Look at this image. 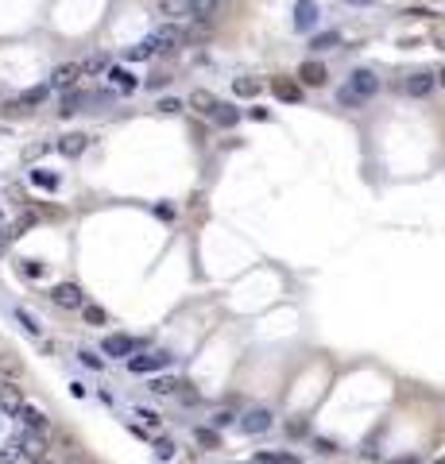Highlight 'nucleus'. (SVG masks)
Wrapping results in <instances>:
<instances>
[{"label":"nucleus","instance_id":"nucleus-1","mask_svg":"<svg viewBox=\"0 0 445 464\" xmlns=\"http://www.w3.org/2000/svg\"><path fill=\"white\" fill-rule=\"evenodd\" d=\"M376 93H380V78H376L372 70H352L349 74V86L337 93V101H341L345 109H360V105L372 101Z\"/></svg>","mask_w":445,"mask_h":464},{"label":"nucleus","instance_id":"nucleus-2","mask_svg":"<svg viewBox=\"0 0 445 464\" xmlns=\"http://www.w3.org/2000/svg\"><path fill=\"white\" fill-rule=\"evenodd\" d=\"M128 368L136 371V376H151V371H163L171 368V352H132L128 356Z\"/></svg>","mask_w":445,"mask_h":464},{"label":"nucleus","instance_id":"nucleus-3","mask_svg":"<svg viewBox=\"0 0 445 464\" xmlns=\"http://www.w3.org/2000/svg\"><path fill=\"white\" fill-rule=\"evenodd\" d=\"M51 302L59 306V310H81V306H86V294H81V286H74V283H59L51 290Z\"/></svg>","mask_w":445,"mask_h":464},{"label":"nucleus","instance_id":"nucleus-4","mask_svg":"<svg viewBox=\"0 0 445 464\" xmlns=\"http://www.w3.org/2000/svg\"><path fill=\"white\" fill-rule=\"evenodd\" d=\"M275 426V414L267 410V406H255V410H248L241 418V429L244 434H267V429Z\"/></svg>","mask_w":445,"mask_h":464},{"label":"nucleus","instance_id":"nucleus-5","mask_svg":"<svg viewBox=\"0 0 445 464\" xmlns=\"http://www.w3.org/2000/svg\"><path fill=\"white\" fill-rule=\"evenodd\" d=\"M101 352L105 356H132V352H139V341L136 337H128V333H112V337H105V344H101Z\"/></svg>","mask_w":445,"mask_h":464},{"label":"nucleus","instance_id":"nucleus-6","mask_svg":"<svg viewBox=\"0 0 445 464\" xmlns=\"http://www.w3.org/2000/svg\"><path fill=\"white\" fill-rule=\"evenodd\" d=\"M434 81L438 78H434L430 70H415V74H407V81H403V93L407 97H426L434 89Z\"/></svg>","mask_w":445,"mask_h":464},{"label":"nucleus","instance_id":"nucleus-7","mask_svg":"<svg viewBox=\"0 0 445 464\" xmlns=\"http://www.w3.org/2000/svg\"><path fill=\"white\" fill-rule=\"evenodd\" d=\"M151 39H155V51H175L178 43H186V31L178 28V23H167V28H159Z\"/></svg>","mask_w":445,"mask_h":464},{"label":"nucleus","instance_id":"nucleus-8","mask_svg":"<svg viewBox=\"0 0 445 464\" xmlns=\"http://www.w3.org/2000/svg\"><path fill=\"white\" fill-rule=\"evenodd\" d=\"M314 23H318V4L314 0H299V4H294V28L314 31Z\"/></svg>","mask_w":445,"mask_h":464},{"label":"nucleus","instance_id":"nucleus-9","mask_svg":"<svg viewBox=\"0 0 445 464\" xmlns=\"http://www.w3.org/2000/svg\"><path fill=\"white\" fill-rule=\"evenodd\" d=\"M78 78H81V66L78 62H66V66H59V70L51 74V86L54 89H74V86H78Z\"/></svg>","mask_w":445,"mask_h":464},{"label":"nucleus","instance_id":"nucleus-10","mask_svg":"<svg viewBox=\"0 0 445 464\" xmlns=\"http://www.w3.org/2000/svg\"><path fill=\"white\" fill-rule=\"evenodd\" d=\"M299 78H302V86H325L329 70L318 62V58H310V62H302V66H299Z\"/></svg>","mask_w":445,"mask_h":464},{"label":"nucleus","instance_id":"nucleus-11","mask_svg":"<svg viewBox=\"0 0 445 464\" xmlns=\"http://www.w3.org/2000/svg\"><path fill=\"white\" fill-rule=\"evenodd\" d=\"M86 147H89V136H81V132H70V136L59 139V151L66 155V159H78Z\"/></svg>","mask_w":445,"mask_h":464},{"label":"nucleus","instance_id":"nucleus-12","mask_svg":"<svg viewBox=\"0 0 445 464\" xmlns=\"http://www.w3.org/2000/svg\"><path fill=\"white\" fill-rule=\"evenodd\" d=\"M23 406V395H20V387H12L8 379H0V410H20Z\"/></svg>","mask_w":445,"mask_h":464},{"label":"nucleus","instance_id":"nucleus-13","mask_svg":"<svg viewBox=\"0 0 445 464\" xmlns=\"http://www.w3.org/2000/svg\"><path fill=\"white\" fill-rule=\"evenodd\" d=\"M271 89H275V97H279V101H287V105H299L302 101V89L294 86V81H287V78H275V81H271Z\"/></svg>","mask_w":445,"mask_h":464},{"label":"nucleus","instance_id":"nucleus-14","mask_svg":"<svg viewBox=\"0 0 445 464\" xmlns=\"http://www.w3.org/2000/svg\"><path fill=\"white\" fill-rule=\"evenodd\" d=\"M93 101H105V97H93V93H78V89H74V93H66L62 97V116H70V112H78L81 105H93Z\"/></svg>","mask_w":445,"mask_h":464},{"label":"nucleus","instance_id":"nucleus-15","mask_svg":"<svg viewBox=\"0 0 445 464\" xmlns=\"http://www.w3.org/2000/svg\"><path fill=\"white\" fill-rule=\"evenodd\" d=\"M20 449H23V457H28V460H39V457L47 453V445H43V437H39L35 429H31V434H23V437H20Z\"/></svg>","mask_w":445,"mask_h":464},{"label":"nucleus","instance_id":"nucleus-16","mask_svg":"<svg viewBox=\"0 0 445 464\" xmlns=\"http://www.w3.org/2000/svg\"><path fill=\"white\" fill-rule=\"evenodd\" d=\"M16 414H20V418H23V426H28V429H35V434H43V429H47V414H43V410H35V406H28V402H23Z\"/></svg>","mask_w":445,"mask_h":464},{"label":"nucleus","instance_id":"nucleus-17","mask_svg":"<svg viewBox=\"0 0 445 464\" xmlns=\"http://www.w3.org/2000/svg\"><path fill=\"white\" fill-rule=\"evenodd\" d=\"M209 116L221 124V128H233V124L241 120V109H236V105H221V101H217V105H213V112H209Z\"/></svg>","mask_w":445,"mask_h":464},{"label":"nucleus","instance_id":"nucleus-18","mask_svg":"<svg viewBox=\"0 0 445 464\" xmlns=\"http://www.w3.org/2000/svg\"><path fill=\"white\" fill-rule=\"evenodd\" d=\"M109 81H112V86H117V89H120V93H132V89H136V86H139V81H136V78H132V74H128V70H120V66H112V70H109Z\"/></svg>","mask_w":445,"mask_h":464},{"label":"nucleus","instance_id":"nucleus-19","mask_svg":"<svg viewBox=\"0 0 445 464\" xmlns=\"http://www.w3.org/2000/svg\"><path fill=\"white\" fill-rule=\"evenodd\" d=\"M43 97H47V86H35V89H28L23 97H16L12 109H31V105H43Z\"/></svg>","mask_w":445,"mask_h":464},{"label":"nucleus","instance_id":"nucleus-20","mask_svg":"<svg viewBox=\"0 0 445 464\" xmlns=\"http://www.w3.org/2000/svg\"><path fill=\"white\" fill-rule=\"evenodd\" d=\"M163 16H171V20H183V16H190V0H159Z\"/></svg>","mask_w":445,"mask_h":464},{"label":"nucleus","instance_id":"nucleus-21","mask_svg":"<svg viewBox=\"0 0 445 464\" xmlns=\"http://www.w3.org/2000/svg\"><path fill=\"white\" fill-rule=\"evenodd\" d=\"M151 54H155V39H144V43H136V47L125 51L128 62H144V58H151Z\"/></svg>","mask_w":445,"mask_h":464},{"label":"nucleus","instance_id":"nucleus-22","mask_svg":"<svg viewBox=\"0 0 445 464\" xmlns=\"http://www.w3.org/2000/svg\"><path fill=\"white\" fill-rule=\"evenodd\" d=\"M255 464H299L294 453H255Z\"/></svg>","mask_w":445,"mask_h":464},{"label":"nucleus","instance_id":"nucleus-23","mask_svg":"<svg viewBox=\"0 0 445 464\" xmlns=\"http://www.w3.org/2000/svg\"><path fill=\"white\" fill-rule=\"evenodd\" d=\"M190 105H194L197 112H205V116H209V112H213V105H217V97H213V93H205V89H197V93L190 97Z\"/></svg>","mask_w":445,"mask_h":464},{"label":"nucleus","instance_id":"nucleus-24","mask_svg":"<svg viewBox=\"0 0 445 464\" xmlns=\"http://www.w3.org/2000/svg\"><path fill=\"white\" fill-rule=\"evenodd\" d=\"M16 321H20V325L28 329L31 337H39V333H43V325H39V321H35V313H28V310H23V306H20V310H16Z\"/></svg>","mask_w":445,"mask_h":464},{"label":"nucleus","instance_id":"nucleus-25","mask_svg":"<svg viewBox=\"0 0 445 464\" xmlns=\"http://www.w3.org/2000/svg\"><path fill=\"white\" fill-rule=\"evenodd\" d=\"M0 460L4 464H16V460H28L23 457V449H20V437H16V441H8L4 449H0Z\"/></svg>","mask_w":445,"mask_h":464},{"label":"nucleus","instance_id":"nucleus-26","mask_svg":"<svg viewBox=\"0 0 445 464\" xmlns=\"http://www.w3.org/2000/svg\"><path fill=\"white\" fill-rule=\"evenodd\" d=\"M31 182L43 190H59V174H51V170H31Z\"/></svg>","mask_w":445,"mask_h":464},{"label":"nucleus","instance_id":"nucleus-27","mask_svg":"<svg viewBox=\"0 0 445 464\" xmlns=\"http://www.w3.org/2000/svg\"><path fill=\"white\" fill-rule=\"evenodd\" d=\"M81 66V78H86V74H101L105 66H109V58L105 54H93V58H86V62H78Z\"/></svg>","mask_w":445,"mask_h":464},{"label":"nucleus","instance_id":"nucleus-28","mask_svg":"<svg viewBox=\"0 0 445 464\" xmlns=\"http://www.w3.org/2000/svg\"><path fill=\"white\" fill-rule=\"evenodd\" d=\"M236 93H241V97H255V93H260V89H263V81H255V78H241V81H236Z\"/></svg>","mask_w":445,"mask_h":464},{"label":"nucleus","instance_id":"nucleus-29","mask_svg":"<svg viewBox=\"0 0 445 464\" xmlns=\"http://www.w3.org/2000/svg\"><path fill=\"white\" fill-rule=\"evenodd\" d=\"M81 313H86L89 325H105V310L101 306H81Z\"/></svg>","mask_w":445,"mask_h":464},{"label":"nucleus","instance_id":"nucleus-30","mask_svg":"<svg viewBox=\"0 0 445 464\" xmlns=\"http://www.w3.org/2000/svg\"><path fill=\"white\" fill-rule=\"evenodd\" d=\"M175 453H178L175 441H159V445H155V457H159V460H175Z\"/></svg>","mask_w":445,"mask_h":464},{"label":"nucleus","instance_id":"nucleus-31","mask_svg":"<svg viewBox=\"0 0 445 464\" xmlns=\"http://www.w3.org/2000/svg\"><path fill=\"white\" fill-rule=\"evenodd\" d=\"M337 39H341V35H333V31H329V35H318L314 39V51H329V47H337Z\"/></svg>","mask_w":445,"mask_h":464},{"label":"nucleus","instance_id":"nucleus-32","mask_svg":"<svg viewBox=\"0 0 445 464\" xmlns=\"http://www.w3.org/2000/svg\"><path fill=\"white\" fill-rule=\"evenodd\" d=\"M78 356H81V364H86V368H93V371L105 368V360H101V356H93V352H78Z\"/></svg>","mask_w":445,"mask_h":464},{"label":"nucleus","instance_id":"nucleus-33","mask_svg":"<svg viewBox=\"0 0 445 464\" xmlns=\"http://www.w3.org/2000/svg\"><path fill=\"white\" fill-rule=\"evenodd\" d=\"M183 109V101L178 97H167V101H159V112H178Z\"/></svg>","mask_w":445,"mask_h":464},{"label":"nucleus","instance_id":"nucleus-34","mask_svg":"<svg viewBox=\"0 0 445 464\" xmlns=\"http://www.w3.org/2000/svg\"><path fill=\"white\" fill-rule=\"evenodd\" d=\"M151 391H155V395H167V391H175V383H171V379H155Z\"/></svg>","mask_w":445,"mask_h":464},{"label":"nucleus","instance_id":"nucleus-35","mask_svg":"<svg viewBox=\"0 0 445 464\" xmlns=\"http://www.w3.org/2000/svg\"><path fill=\"white\" fill-rule=\"evenodd\" d=\"M136 418H144V426H159V414L155 410H136Z\"/></svg>","mask_w":445,"mask_h":464},{"label":"nucleus","instance_id":"nucleus-36","mask_svg":"<svg viewBox=\"0 0 445 464\" xmlns=\"http://www.w3.org/2000/svg\"><path fill=\"white\" fill-rule=\"evenodd\" d=\"M434 78H438V81H441V86H445V66H441V74H434Z\"/></svg>","mask_w":445,"mask_h":464},{"label":"nucleus","instance_id":"nucleus-37","mask_svg":"<svg viewBox=\"0 0 445 464\" xmlns=\"http://www.w3.org/2000/svg\"><path fill=\"white\" fill-rule=\"evenodd\" d=\"M349 4H372V0H349Z\"/></svg>","mask_w":445,"mask_h":464},{"label":"nucleus","instance_id":"nucleus-38","mask_svg":"<svg viewBox=\"0 0 445 464\" xmlns=\"http://www.w3.org/2000/svg\"><path fill=\"white\" fill-rule=\"evenodd\" d=\"M31 464H47V460H43V457H39V460H31Z\"/></svg>","mask_w":445,"mask_h":464},{"label":"nucleus","instance_id":"nucleus-39","mask_svg":"<svg viewBox=\"0 0 445 464\" xmlns=\"http://www.w3.org/2000/svg\"><path fill=\"white\" fill-rule=\"evenodd\" d=\"M434 464H445V457H438V460H434Z\"/></svg>","mask_w":445,"mask_h":464}]
</instances>
